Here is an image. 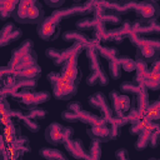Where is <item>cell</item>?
<instances>
[{
  "instance_id": "6da1fadb",
  "label": "cell",
  "mask_w": 160,
  "mask_h": 160,
  "mask_svg": "<svg viewBox=\"0 0 160 160\" xmlns=\"http://www.w3.org/2000/svg\"><path fill=\"white\" fill-rule=\"evenodd\" d=\"M84 49H85V45L75 42L70 48L64 49V50H59V49H55V48H49V49L45 50V55L49 59H51L56 66H59V65H64L69 59H71L74 56H79V54Z\"/></svg>"
},
{
  "instance_id": "7a4b0ae2",
  "label": "cell",
  "mask_w": 160,
  "mask_h": 160,
  "mask_svg": "<svg viewBox=\"0 0 160 160\" xmlns=\"http://www.w3.org/2000/svg\"><path fill=\"white\" fill-rule=\"evenodd\" d=\"M59 24H60V21L56 18H54L52 15H50L46 19H44V21L40 22L38 25V28H36V32H38L39 38H41L45 41L55 40L60 35Z\"/></svg>"
},
{
  "instance_id": "3957f363",
  "label": "cell",
  "mask_w": 160,
  "mask_h": 160,
  "mask_svg": "<svg viewBox=\"0 0 160 160\" xmlns=\"http://www.w3.org/2000/svg\"><path fill=\"white\" fill-rule=\"evenodd\" d=\"M140 19L144 22H154L160 15V8L155 1H141L135 5L134 9Z\"/></svg>"
},
{
  "instance_id": "277c9868",
  "label": "cell",
  "mask_w": 160,
  "mask_h": 160,
  "mask_svg": "<svg viewBox=\"0 0 160 160\" xmlns=\"http://www.w3.org/2000/svg\"><path fill=\"white\" fill-rule=\"evenodd\" d=\"M160 58V40L150 39V42L136 50V60L142 62H154Z\"/></svg>"
},
{
  "instance_id": "5b68a950",
  "label": "cell",
  "mask_w": 160,
  "mask_h": 160,
  "mask_svg": "<svg viewBox=\"0 0 160 160\" xmlns=\"http://www.w3.org/2000/svg\"><path fill=\"white\" fill-rule=\"evenodd\" d=\"M61 76L64 79V81L66 82H71L75 85H79L81 81V71L78 69V56H74L71 59H69L61 69Z\"/></svg>"
},
{
  "instance_id": "8992f818",
  "label": "cell",
  "mask_w": 160,
  "mask_h": 160,
  "mask_svg": "<svg viewBox=\"0 0 160 160\" xmlns=\"http://www.w3.org/2000/svg\"><path fill=\"white\" fill-rule=\"evenodd\" d=\"M89 104L90 106H92L94 109H99L102 115H104V119L108 120V122L112 119V114H111V106H110V102L108 101L106 96L102 94V92H95L92 94L91 96H89Z\"/></svg>"
},
{
  "instance_id": "52a82bcc",
  "label": "cell",
  "mask_w": 160,
  "mask_h": 160,
  "mask_svg": "<svg viewBox=\"0 0 160 160\" xmlns=\"http://www.w3.org/2000/svg\"><path fill=\"white\" fill-rule=\"evenodd\" d=\"M78 86L75 84L71 82H66L64 81V79L61 80V82L56 84L52 86V96L58 100H70L78 91Z\"/></svg>"
},
{
  "instance_id": "ba28073f",
  "label": "cell",
  "mask_w": 160,
  "mask_h": 160,
  "mask_svg": "<svg viewBox=\"0 0 160 160\" xmlns=\"http://www.w3.org/2000/svg\"><path fill=\"white\" fill-rule=\"evenodd\" d=\"M86 134L90 136L91 140H95L99 142H106V141L111 140L110 126H108L106 124L92 125L90 129L86 130Z\"/></svg>"
},
{
  "instance_id": "9c48e42d",
  "label": "cell",
  "mask_w": 160,
  "mask_h": 160,
  "mask_svg": "<svg viewBox=\"0 0 160 160\" xmlns=\"http://www.w3.org/2000/svg\"><path fill=\"white\" fill-rule=\"evenodd\" d=\"M48 100H50V92L48 91H39V92H29L25 96H22L20 99V102L24 104L25 106L32 109L35 106H38L39 104L46 102Z\"/></svg>"
},
{
  "instance_id": "30bf717a",
  "label": "cell",
  "mask_w": 160,
  "mask_h": 160,
  "mask_svg": "<svg viewBox=\"0 0 160 160\" xmlns=\"http://www.w3.org/2000/svg\"><path fill=\"white\" fill-rule=\"evenodd\" d=\"M62 135H64V126L59 122H51L45 130V139L51 145L62 144Z\"/></svg>"
},
{
  "instance_id": "8fae6325",
  "label": "cell",
  "mask_w": 160,
  "mask_h": 160,
  "mask_svg": "<svg viewBox=\"0 0 160 160\" xmlns=\"http://www.w3.org/2000/svg\"><path fill=\"white\" fill-rule=\"evenodd\" d=\"M41 74V68L35 64V65H31V66H28L20 71H18L14 78L16 81H30V80H36L39 79Z\"/></svg>"
},
{
  "instance_id": "7c38bea8",
  "label": "cell",
  "mask_w": 160,
  "mask_h": 160,
  "mask_svg": "<svg viewBox=\"0 0 160 160\" xmlns=\"http://www.w3.org/2000/svg\"><path fill=\"white\" fill-rule=\"evenodd\" d=\"M65 149L70 152V155L75 159H80V160H85L88 156V152L84 150V144L81 140H68L64 142Z\"/></svg>"
},
{
  "instance_id": "4fadbf2b",
  "label": "cell",
  "mask_w": 160,
  "mask_h": 160,
  "mask_svg": "<svg viewBox=\"0 0 160 160\" xmlns=\"http://www.w3.org/2000/svg\"><path fill=\"white\" fill-rule=\"evenodd\" d=\"M36 0H20L19 5L16 6L14 14H12V19L16 20L18 22L21 24H26V16H28V11L29 9L35 4Z\"/></svg>"
},
{
  "instance_id": "5bb4252c",
  "label": "cell",
  "mask_w": 160,
  "mask_h": 160,
  "mask_svg": "<svg viewBox=\"0 0 160 160\" xmlns=\"http://www.w3.org/2000/svg\"><path fill=\"white\" fill-rule=\"evenodd\" d=\"M44 10L39 1H35V4L29 9L28 16H26V24H40L44 21Z\"/></svg>"
},
{
  "instance_id": "9a60e30c",
  "label": "cell",
  "mask_w": 160,
  "mask_h": 160,
  "mask_svg": "<svg viewBox=\"0 0 160 160\" xmlns=\"http://www.w3.org/2000/svg\"><path fill=\"white\" fill-rule=\"evenodd\" d=\"M144 86L146 90H160V70H150L145 76Z\"/></svg>"
},
{
  "instance_id": "2e32d148",
  "label": "cell",
  "mask_w": 160,
  "mask_h": 160,
  "mask_svg": "<svg viewBox=\"0 0 160 160\" xmlns=\"http://www.w3.org/2000/svg\"><path fill=\"white\" fill-rule=\"evenodd\" d=\"M32 46H34V44H32L31 40H25L22 44H20V46H18V48H15L12 50L10 62H16L22 56H25L26 54H29L30 51H32Z\"/></svg>"
},
{
  "instance_id": "e0dca14e",
  "label": "cell",
  "mask_w": 160,
  "mask_h": 160,
  "mask_svg": "<svg viewBox=\"0 0 160 160\" xmlns=\"http://www.w3.org/2000/svg\"><path fill=\"white\" fill-rule=\"evenodd\" d=\"M131 32L138 35H141L142 32H160V24L154 21V22H149L148 25H142L141 22L136 21L131 26Z\"/></svg>"
},
{
  "instance_id": "ac0fdd59",
  "label": "cell",
  "mask_w": 160,
  "mask_h": 160,
  "mask_svg": "<svg viewBox=\"0 0 160 160\" xmlns=\"http://www.w3.org/2000/svg\"><path fill=\"white\" fill-rule=\"evenodd\" d=\"M61 38L64 41H74V44L79 42V44H82L85 46L90 42L89 38L81 31H65V32H62Z\"/></svg>"
},
{
  "instance_id": "d6986e66",
  "label": "cell",
  "mask_w": 160,
  "mask_h": 160,
  "mask_svg": "<svg viewBox=\"0 0 160 160\" xmlns=\"http://www.w3.org/2000/svg\"><path fill=\"white\" fill-rule=\"evenodd\" d=\"M78 116H79V121L81 122H85V124H90L91 126L92 125H98V124H106L108 120L104 119V118H99L89 111H85V110H80L79 112H76Z\"/></svg>"
},
{
  "instance_id": "ffe728a7",
  "label": "cell",
  "mask_w": 160,
  "mask_h": 160,
  "mask_svg": "<svg viewBox=\"0 0 160 160\" xmlns=\"http://www.w3.org/2000/svg\"><path fill=\"white\" fill-rule=\"evenodd\" d=\"M144 119L160 125V102L158 100L149 105V108L146 109V111L144 114Z\"/></svg>"
},
{
  "instance_id": "44dd1931",
  "label": "cell",
  "mask_w": 160,
  "mask_h": 160,
  "mask_svg": "<svg viewBox=\"0 0 160 160\" xmlns=\"http://www.w3.org/2000/svg\"><path fill=\"white\" fill-rule=\"evenodd\" d=\"M19 5V1H6V0H1L0 1V14H1V19L5 20L9 16L12 18V14L16 9V6Z\"/></svg>"
},
{
  "instance_id": "7402d4cb",
  "label": "cell",
  "mask_w": 160,
  "mask_h": 160,
  "mask_svg": "<svg viewBox=\"0 0 160 160\" xmlns=\"http://www.w3.org/2000/svg\"><path fill=\"white\" fill-rule=\"evenodd\" d=\"M136 104H138V111L144 116L146 109L150 105V102H149V95H148V90L146 89H144L139 94H136Z\"/></svg>"
},
{
  "instance_id": "603a6c76",
  "label": "cell",
  "mask_w": 160,
  "mask_h": 160,
  "mask_svg": "<svg viewBox=\"0 0 160 160\" xmlns=\"http://www.w3.org/2000/svg\"><path fill=\"white\" fill-rule=\"evenodd\" d=\"M136 75H135V79L134 81L138 82L139 85L144 86V80H145V76L148 75L149 70H148V64L146 62H142V61H138L136 60ZM145 88V86H144Z\"/></svg>"
},
{
  "instance_id": "cb8c5ba5",
  "label": "cell",
  "mask_w": 160,
  "mask_h": 160,
  "mask_svg": "<svg viewBox=\"0 0 160 160\" xmlns=\"http://www.w3.org/2000/svg\"><path fill=\"white\" fill-rule=\"evenodd\" d=\"M110 106L118 118H122V109H121V104H120V92H118L116 90H112L110 92Z\"/></svg>"
},
{
  "instance_id": "d4e9b609",
  "label": "cell",
  "mask_w": 160,
  "mask_h": 160,
  "mask_svg": "<svg viewBox=\"0 0 160 160\" xmlns=\"http://www.w3.org/2000/svg\"><path fill=\"white\" fill-rule=\"evenodd\" d=\"M150 134H151V131H148V130H144V131H141V132L139 134L138 140H136L135 144H134V146H135V149H136L138 151H141V150H144V149H146V148L149 146V142H150Z\"/></svg>"
},
{
  "instance_id": "484cf974",
  "label": "cell",
  "mask_w": 160,
  "mask_h": 160,
  "mask_svg": "<svg viewBox=\"0 0 160 160\" xmlns=\"http://www.w3.org/2000/svg\"><path fill=\"white\" fill-rule=\"evenodd\" d=\"M116 61L120 64L121 69L125 71H134L136 69V60H132L131 58L126 56V55H120L116 58Z\"/></svg>"
},
{
  "instance_id": "4316f807",
  "label": "cell",
  "mask_w": 160,
  "mask_h": 160,
  "mask_svg": "<svg viewBox=\"0 0 160 160\" xmlns=\"http://www.w3.org/2000/svg\"><path fill=\"white\" fill-rule=\"evenodd\" d=\"M98 46V51H99V55L108 59L109 61H112V60H116L118 58V50L115 48H108V46H101V45H96Z\"/></svg>"
},
{
  "instance_id": "83f0119b",
  "label": "cell",
  "mask_w": 160,
  "mask_h": 160,
  "mask_svg": "<svg viewBox=\"0 0 160 160\" xmlns=\"http://www.w3.org/2000/svg\"><path fill=\"white\" fill-rule=\"evenodd\" d=\"M145 88L139 85L138 82L135 81H124L121 85H120V90L124 91V92H135V94H139L141 90H144Z\"/></svg>"
},
{
  "instance_id": "f1b7e54d",
  "label": "cell",
  "mask_w": 160,
  "mask_h": 160,
  "mask_svg": "<svg viewBox=\"0 0 160 160\" xmlns=\"http://www.w3.org/2000/svg\"><path fill=\"white\" fill-rule=\"evenodd\" d=\"M98 25V20L95 18L92 19H82V20H79L76 21L75 26L79 31H82V30H90V29H95Z\"/></svg>"
},
{
  "instance_id": "f546056e",
  "label": "cell",
  "mask_w": 160,
  "mask_h": 160,
  "mask_svg": "<svg viewBox=\"0 0 160 160\" xmlns=\"http://www.w3.org/2000/svg\"><path fill=\"white\" fill-rule=\"evenodd\" d=\"M40 156L46 159V160H58V158L61 155V151L56 149H50V148H41L39 151Z\"/></svg>"
},
{
  "instance_id": "4dcf8cb0",
  "label": "cell",
  "mask_w": 160,
  "mask_h": 160,
  "mask_svg": "<svg viewBox=\"0 0 160 160\" xmlns=\"http://www.w3.org/2000/svg\"><path fill=\"white\" fill-rule=\"evenodd\" d=\"M21 35H22V31L19 30V29H15V30L11 31L10 34H8V35H5V36H1V39H0V45H1V46H5V45H8L9 42L15 41V40H18L19 38H21Z\"/></svg>"
},
{
  "instance_id": "1f68e13d",
  "label": "cell",
  "mask_w": 160,
  "mask_h": 160,
  "mask_svg": "<svg viewBox=\"0 0 160 160\" xmlns=\"http://www.w3.org/2000/svg\"><path fill=\"white\" fill-rule=\"evenodd\" d=\"M121 66L120 64L116 61V60H112V61H109V75L111 79L114 80H118L120 79L121 76Z\"/></svg>"
},
{
  "instance_id": "d6a6232c",
  "label": "cell",
  "mask_w": 160,
  "mask_h": 160,
  "mask_svg": "<svg viewBox=\"0 0 160 160\" xmlns=\"http://www.w3.org/2000/svg\"><path fill=\"white\" fill-rule=\"evenodd\" d=\"M88 155H89L92 160H99V159H100V156H101V148H100V142H99V141L92 140Z\"/></svg>"
},
{
  "instance_id": "836d02e7",
  "label": "cell",
  "mask_w": 160,
  "mask_h": 160,
  "mask_svg": "<svg viewBox=\"0 0 160 160\" xmlns=\"http://www.w3.org/2000/svg\"><path fill=\"white\" fill-rule=\"evenodd\" d=\"M92 71H96V74H98V76H99V84L101 85V86H106L108 84H109V75L105 72V70L102 69V66H101V64L95 69V70H92Z\"/></svg>"
},
{
  "instance_id": "e575fe53",
  "label": "cell",
  "mask_w": 160,
  "mask_h": 160,
  "mask_svg": "<svg viewBox=\"0 0 160 160\" xmlns=\"http://www.w3.org/2000/svg\"><path fill=\"white\" fill-rule=\"evenodd\" d=\"M28 118L32 119V120H38V119H42L46 116V111L44 109H38V108H32L28 111L26 114Z\"/></svg>"
},
{
  "instance_id": "d590c367",
  "label": "cell",
  "mask_w": 160,
  "mask_h": 160,
  "mask_svg": "<svg viewBox=\"0 0 160 160\" xmlns=\"http://www.w3.org/2000/svg\"><path fill=\"white\" fill-rule=\"evenodd\" d=\"M22 121H24V124L26 125V128H29L32 132H36V131L40 129V125L38 124V121H36V120H32V119H30V118H28L26 115L22 116Z\"/></svg>"
},
{
  "instance_id": "8d00e7d4",
  "label": "cell",
  "mask_w": 160,
  "mask_h": 160,
  "mask_svg": "<svg viewBox=\"0 0 160 160\" xmlns=\"http://www.w3.org/2000/svg\"><path fill=\"white\" fill-rule=\"evenodd\" d=\"M61 118H62V120L69 121V122H76V121H79L78 114L74 112V111H70V110L62 111V112H61Z\"/></svg>"
},
{
  "instance_id": "74e56055",
  "label": "cell",
  "mask_w": 160,
  "mask_h": 160,
  "mask_svg": "<svg viewBox=\"0 0 160 160\" xmlns=\"http://www.w3.org/2000/svg\"><path fill=\"white\" fill-rule=\"evenodd\" d=\"M46 79H48V81L51 84V86H54V85L61 82L62 76H61V72H55V71H52V72H49V74H48Z\"/></svg>"
},
{
  "instance_id": "f35d334b",
  "label": "cell",
  "mask_w": 160,
  "mask_h": 160,
  "mask_svg": "<svg viewBox=\"0 0 160 160\" xmlns=\"http://www.w3.org/2000/svg\"><path fill=\"white\" fill-rule=\"evenodd\" d=\"M120 104H121L122 112L129 111V109H130V98L128 95H121L120 94Z\"/></svg>"
},
{
  "instance_id": "ab89813d",
  "label": "cell",
  "mask_w": 160,
  "mask_h": 160,
  "mask_svg": "<svg viewBox=\"0 0 160 160\" xmlns=\"http://www.w3.org/2000/svg\"><path fill=\"white\" fill-rule=\"evenodd\" d=\"M86 84L90 86H94L96 84H99V76L96 74V71H90L89 76L86 78Z\"/></svg>"
},
{
  "instance_id": "60d3db41",
  "label": "cell",
  "mask_w": 160,
  "mask_h": 160,
  "mask_svg": "<svg viewBox=\"0 0 160 160\" xmlns=\"http://www.w3.org/2000/svg\"><path fill=\"white\" fill-rule=\"evenodd\" d=\"M159 139H160L159 130H156V131H151V134H150V142H149L150 148H156L158 144H159Z\"/></svg>"
},
{
  "instance_id": "b9f144b4",
  "label": "cell",
  "mask_w": 160,
  "mask_h": 160,
  "mask_svg": "<svg viewBox=\"0 0 160 160\" xmlns=\"http://www.w3.org/2000/svg\"><path fill=\"white\" fill-rule=\"evenodd\" d=\"M115 158H116V160H129V152L125 148H120L116 150Z\"/></svg>"
},
{
  "instance_id": "7bdbcfd3",
  "label": "cell",
  "mask_w": 160,
  "mask_h": 160,
  "mask_svg": "<svg viewBox=\"0 0 160 160\" xmlns=\"http://www.w3.org/2000/svg\"><path fill=\"white\" fill-rule=\"evenodd\" d=\"M68 110H70V111H74V112H79L80 110H82V106H81V104L80 102H76V101H70L69 104H68V108H66Z\"/></svg>"
},
{
  "instance_id": "ee69618b",
  "label": "cell",
  "mask_w": 160,
  "mask_h": 160,
  "mask_svg": "<svg viewBox=\"0 0 160 160\" xmlns=\"http://www.w3.org/2000/svg\"><path fill=\"white\" fill-rule=\"evenodd\" d=\"M16 28H15V25L14 24H11V22H8V24H5L4 26H2V29H1V36H5V35H8V34H10L11 31H14Z\"/></svg>"
},
{
  "instance_id": "f6af8a7d",
  "label": "cell",
  "mask_w": 160,
  "mask_h": 160,
  "mask_svg": "<svg viewBox=\"0 0 160 160\" xmlns=\"http://www.w3.org/2000/svg\"><path fill=\"white\" fill-rule=\"evenodd\" d=\"M72 134H74V130H72L71 128H65V126H64V135H62V144H64L65 141H68V140H70V139H71V136H72Z\"/></svg>"
},
{
  "instance_id": "bcb514c9",
  "label": "cell",
  "mask_w": 160,
  "mask_h": 160,
  "mask_svg": "<svg viewBox=\"0 0 160 160\" xmlns=\"http://www.w3.org/2000/svg\"><path fill=\"white\" fill-rule=\"evenodd\" d=\"M65 2V0H56V1H52V0H46L45 1V4L46 5H49L50 8H54V9H60V6L62 5Z\"/></svg>"
},
{
  "instance_id": "7dc6e473",
  "label": "cell",
  "mask_w": 160,
  "mask_h": 160,
  "mask_svg": "<svg viewBox=\"0 0 160 160\" xmlns=\"http://www.w3.org/2000/svg\"><path fill=\"white\" fill-rule=\"evenodd\" d=\"M151 70H160V58H159L156 61L152 62V68H151Z\"/></svg>"
},
{
  "instance_id": "c3c4849f",
  "label": "cell",
  "mask_w": 160,
  "mask_h": 160,
  "mask_svg": "<svg viewBox=\"0 0 160 160\" xmlns=\"http://www.w3.org/2000/svg\"><path fill=\"white\" fill-rule=\"evenodd\" d=\"M149 160H159V159H155V158H151V159H149Z\"/></svg>"
},
{
  "instance_id": "681fc988",
  "label": "cell",
  "mask_w": 160,
  "mask_h": 160,
  "mask_svg": "<svg viewBox=\"0 0 160 160\" xmlns=\"http://www.w3.org/2000/svg\"><path fill=\"white\" fill-rule=\"evenodd\" d=\"M158 101H159V102H160V96H159V99H158Z\"/></svg>"
}]
</instances>
